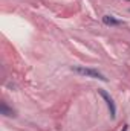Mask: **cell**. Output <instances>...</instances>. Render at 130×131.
Instances as JSON below:
<instances>
[{
	"label": "cell",
	"mask_w": 130,
	"mask_h": 131,
	"mask_svg": "<svg viewBox=\"0 0 130 131\" xmlns=\"http://www.w3.org/2000/svg\"><path fill=\"white\" fill-rule=\"evenodd\" d=\"M72 70L80 73V75H83V76H87V78H94V79H99V81H107V78L103 73H99L98 70H94V69H89V67L75 66V67H72Z\"/></svg>",
	"instance_id": "cell-1"
},
{
	"label": "cell",
	"mask_w": 130,
	"mask_h": 131,
	"mask_svg": "<svg viewBox=\"0 0 130 131\" xmlns=\"http://www.w3.org/2000/svg\"><path fill=\"white\" fill-rule=\"evenodd\" d=\"M99 95L103 96V99L106 101V104H107V107H109V111H110V116L115 119V116H116V107H115V102H113V99L110 98L104 90H99Z\"/></svg>",
	"instance_id": "cell-2"
},
{
	"label": "cell",
	"mask_w": 130,
	"mask_h": 131,
	"mask_svg": "<svg viewBox=\"0 0 130 131\" xmlns=\"http://www.w3.org/2000/svg\"><path fill=\"white\" fill-rule=\"evenodd\" d=\"M103 21H104L107 26H119V25H123V21L118 20V18H115L113 15H104V17H103Z\"/></svg>",
	"instance_id": "cell-3"
},
{
	"label": "cell",
	"mask_w": 130,
	"mask_h": 131,
	"mask_svg": "<svg viewBox=\"0 0 130 131\" xmlns=\"http://www.w3.org/2000/svg\"><path fill=\"white\" fill-rule=\"evenodd\" d=\"M2 114H5V116H15L14 114V110L8 108V105L5 102H2Z\"/></svg>",
	"instance_id": "cell-4"
},
{
	"label": "cell",
	"mask_w": 130,
	"mask_h": 131,
	"mask_svg": "<svg viewBox=\"0 0 130 131\" xmlns=\"http://www.w3.org/2000/svg\"><path fill=\"white\" fill-rule=\"evenodd\" d=\"M129 130V127H127V125H124V128H123V131H127Z\"/></svg>",
	"instance_id": "cell-5"
},
{
	"label": "cell",
	"mask_w": 130,
	"mask_h": 131,
	"mask_svg": "<svg viewBox=\"0 0 130 131\" xmlns=\"http://www.w3.org/2000/svg\"><path fill=\"white\" fill-rule=\"evenodd\" d=\"M127 2H130V0H127Z\"/></svg>",
	"instance_id": "cell-6"
}]
</instances>
